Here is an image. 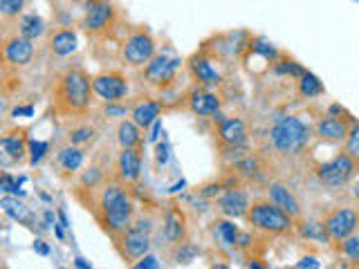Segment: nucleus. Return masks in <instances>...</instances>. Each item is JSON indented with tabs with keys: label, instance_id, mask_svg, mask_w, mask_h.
I'll return each mask as SVG.
<instances>
[{
	"label": "nucleus",
	"instance_id": "22",
	"mask_svg": "<svg viewBox=\"0 0 359 269\" xmlns=\"http://www.w3.org/2000/svg\"><path fill=\"white\" fill-rule=\"evenodd\" d=\"M269 200H272L276 207H281L283 211H288L290 216H297L299 214V202H297L295 195L290 193L288 186L272 184V186H269Z\"/></svg>",
	"mask_w": 359,
	"mask_h": 269
},
{
	"label": "nucleus",
	"instance_id": "43",
	"mask_svg": "<svg viewBox=\"0 0 359 269\" xmlns=\"http://www.w3.org/2000/svg\"><path fill=\"white\" fill-rule=\"evenodd\" d=\"M106 112H108V115H124V110H121V108H108Z\"/></svg>",
	"mask_w": 359,
	"mask_h": 269
},
{
	"label": "nucleus",
	"instance_id": "33",
	"mask_svg": "<svg viewBox=\"0 0 359 269\" xmlns=\"http://www.w3.org/2000/svg\"><path fill=\"white\" fill-rule=\"evenodd\" d=\"M195 254H198V247L191 244V242L184 240V242L175 244V260L177 263H189V260L195 258Z\"/></svg>",
	"mask_w": 359,
	"mask_h": 269
},
{
	"label": "nucleus",
	"instance_id": "17",
	"mask_svg": "<svg viewBox=\"0 0 359 269\" xmlns=\"http://www.w3.org/2000/svg\"><path fill=\"white\" fill-rule=\"evenodd\" d=\"M218 207L227 218H245L247 216V209H249L247 193H245L243 189H230L223 198L218 200Z\"/></svg>",
	"mask_w": 359,
	"mask_h": 269
},
{
	"label": "nucleus",
	"instance_id": "5",
	"mask_svg": "<svg viewBox=\"0 0 359 269\" xmlns=\"http://www.w3.org/2000/svg\"><path fill=\"white\" fill-rule=\"evenodd\" d=\"M119 254L128 263L140 260L146 256V251L151 247V222L149 220H140V222L130 225L128 229L115 240Z\"/></svg>",
	"mask_w": 359,
	"mask_h": 269
},
{
	"label": "nucleus",
	"instance_id": "3",
	"mask_svg": "<svg viewBox=\"0 0 359 269\" xmlns=\"http://www.w3.org/2000/svg\"><path fill=\"white\" fill-rule=\"evenodd\" d=\"M272 144L276 151L285 155H297L308 146L310 140V128L297 117H283L272 128Z\"/></svg>",
	"mask_w": 359,
	"mask_h": 269
},
{
	"label": "nucleus",
	"instance_id": "41",
	"mask_svg": "<svg viewBox=\"0 0 359 269\" xmlns=\"http://www.w3.org/2000/svg\"><path fill=\"white\" fill-rule=\"evenodd\" d=\"M32 112H34V108H32V105H27V108H16L14 115L18 117V115H32Z\"/></svg>",
	"mask_w": 359,
	"mask_h": 269
},
{
	"label": "nucleus",
	"instance_id": "30",
	"mask_svg": "<svg viewBox=\"0 0 359 269\" xmlns=\"http://www.w3.org/2000/svg\"><path fill=\"white\" fill-rule=\"evenodd\" d=\"M27 0H0V14L5 18H16L23 10H25Z\"/></svg>",
	"mask_w": 359,
	"mask_h": 269
},
{
	"label": "nucleus",
	"instance_id": "13",
	"mask_svg": "<svg viewBox=\"0 0 359 269\" xmlns=\"http://www.w3.org/2000/svg\"><path fill=\"white\" fill-rule=\"evenodd\" d=\"M142 173V153L140 149H121L117 157V177L121 184H133Z\"/></svg>",
	"mask_w": 359,
	"mask_h": 269
},
{
	"label": "nucleus",
	"instance_id": "11",
	"mask_svg": "<svg viewBox=\"0 0 359 269\" xmlns=\"http://www.w3.org/2000/svg\"><path fill=\"white\" fill-rule=\"evenodd\" d=\"M325 231H328L330 240H344L348 235H353L357 225H359V214H355L353 209H334L330 211L323 220Z\"/></svg>",
	"mask_w": 359,
	"mask_h": 269
},
{
	"label": "nucleus",
	"instance_id": "36",
	"mask_svg": "<svg viewBox=\"0 0 359 269\" xmlns=\"http://www.w3.org/2000/svg\"><path fill=\"white\" fill-rule=\"evenodd\" d=\"M47 153V144L45 142H29V159L32 164H38L40 159H43V155Z\"/></svg>",
	"mask_w": 359,
	"mask_h": 269
},
{
	"label": "nucleus",
	"instance_id": "19",
	"mask_svg": "<svg viewBox=\"0 0 359 269\" xmlns=\"http://www.w3.org/2000/svg\"><path fill=\"white\" fill-rule=\"evenodd\" d=\"M189 72H191V77L195 79V84H200V86H218L220 84L218 70L211 65L209 59H205V56L195 54L193 59L189 61Z\"/></svg>",
	"mask_w": 359,
	"mask_h": 269
},
{
	"label": "nucleus",
	"instance_id": "23",
	"mask_svg": "<svg viewBox=\"0 0 359 269\" xmlns=\"http://www.w3.org/2000/svg\"><path fill=\"white\" fill-rule=\"evenodd\" d=\"M77 34L72 29H59L56 34H52L50 38V50L56 56H68L77 50Z\"/></svg>",
	"mask_w": 359,
	"mask_h": 269
},
{
	"label": "nucleus",
	"instance_id": "7",
	"mask_svg": "<svg viewBox=\"0 0 359 269\" xmlns=\"http://www.w3.org/2000/svg\"><path fill=\"white\" fill-rule=\"evenodd\" d=\"M355 168H357V159L350 157L348 153H339L337 157H332L330 162L321 164L319 170H317V175H319V179L325 186H330V189H339V186H344V184L350 182Z\"/></svg>",
	"mask_w": 359,
	"mask_h": 269
},
{
	"label": "nucleus",
	"instance_id": "40",
	"mask_svg": "<svg viewBox=\"0 0 359 269\" xmlns=\"http://www.w3.org/2000/svg\"><path fill=\"white\" fill-rule=\"evenodd\" d=\"M297 267H312V269H317V267H321V265L317 263L314 258H310V256H308V258H301L299 263H297Z\"/></svg>",
	"mask_w": 359,
	"mask_h": 269
},
{
	"label": "nucleus",
	"instance_id": "25",
	"mask_svg": "<svg viewBox=\"0 0 359 269\" xmlns=\"http://www.w3.org/2000/svg\"><path fill=\"white\" fill-rule=\"evenodd\" d=\"M117 140L121 149H140L142 146V128L135 121H121L117 130Z\"/></svg>",
	"mask_w": 359,
	"mask_h": 269
},
{
	"label": "nucleus",
	"instance_id": "18",
	"mask_svg": "<svg viewBox=\"0 0 359 269\" xmlns=\"http://www.w3.org/2000/svg\"><path fill=\"white\" fill-rule=\"evenodd\" d=\"M0 146H3V153L7 155V157L14 159V162H21L23 157H25V153L29 151L27 133L23 128L10 130V133L3 135V140H0Z\"/></svg>",
	"mask_w": 359,
	"mask_h": 269
},
{
	"label": "nucleus",
	"instance_id": "24",
	"mask_svg": "<svg viewBox=\"0 0 359 269\" xmlns=\"http://www.w3.org/2000/svg\"><path fill=\"white\" fill-rule=\"evenodd\" d=\"M214 235L223 247H236L240 240V231L232 220H216L214 222Z\"/></svg>",
	"mask_w": 359,
	"mask_h": 269
},
{
	"label": "nucleus",
	"instance_id": "27",
	"mask_svg": "<svg viewBox=\"0 0 359 269\" xmlns=\"http://www.w3.org/2000/svg\"><path fill=\"white\" fill-rule=\"evenodd\" d=\"M0 205H3V211H5L7 216H12L14 220H18V222L32 225V214H29V209H27L25 205H23V202L10 198V195H5Z\"/></svg>",
	"mask_w": 359,
	"mask_h": 269
},
{
	"label": "nucleus",
	"instance_id": "34",
	"mask_svg": "<svg viewBox=\"0 0 359 269\" xmlns=\"http://www.w3.org/2000/svg\"><path fill=\"white\" fill-rule=\"evenodd\" d=\"M346 153L359 162V124H355L353 128H350V133L346 137Z\"/></svg>",
	"mask_w": 359,
	"mask_h": 269
},
{
	"label": "nucleus",
	"instance_id": "46",
	"mask_svg": "<svg viewBox=\"0 0 359 269\" xmlns=\"http://www.w3.org/2000/svg\"><path fill=\"white\" fill-rule=\"evenodd\" d=\"M77 3H79V0H77Z\"/></svg>",
	"mask_w": 359,
	"mask_h": 269
},
{
	"label": "nucleus",
	"instance_id": "2",
	"mask_svg": "<svg viewBox=\"0 0 359 269\" xmlns=\"http://www.w3.org/2000/svg\"><path fill=\"white\" fill-rule=\"evenodd\" d=\"M92 211H95V218L99 220V225L103 227V231L110 233L112 238L117 240L119 235L133 225L135 202L119 184H108L101 191Z\"/></svg>",
	"mask_w": 359,
	"mask_h": 269
},
{
	"label": "nucleus",
	"instance_id": "14",
	"mask_svg": "<svg viewBox=\"0 0 359 269\" xmlns=\"http://www.w3.org/2000/svg\"><path fill=\"white\" fill-rule=\"evenodd\" d=\"M162 235L169 244H180L186 240V218L177 207H169L162 225Z\"/></svg>",
	"mask_w": 359,
	"mask_h": 269
},
{
	"label": "nucleus",
	"instance_id": "44",
	"mask_svg": "<svg viewBox=\"0 0 359 269\" xmlns=\"http://www.w3.org/2000/svg\"><path fill=\"white\" fill-rule=\"evenodd\" d=\"M77 267H90V265L86 263V260H84V258H77Z\"/></svg>",
	"mask_w": 359,
	"mask_h": 269
},
{
	"label": "nucleus",
	"instance_id": "21",
	"mask_svg": "<svg viewBox=\"0 0 359 269\" xmlns=\"http://www.w3.org/2000/svg\"><path fill=\"white\" fill-rule=\"evenodd\" d=\"M160 112H162V103L160 101H153V99H144V101H140L133 108V121L140 128H149L151 124H155L158 121V117H160Z\"/></svg>",
	"mask_w": 359,
	"mask_h": 269
},
{
	"label": "nucleus",
	"instance_id": "28",
	"mask_svg": "<svg viewBox=\"0 0 359 269\" xmlns=\"http://www.w3.org/2000/svg\"><path fill=\"white\" fill-rule=\"evenodd\" d=\"M59 162L63 170H70V173H75V170H79V166L84 164V153H81L75 144L70 146V149H63L61 155H59Z\"/></svg>",
	"mask_w": 359,
	"mask_h": 269
},
{
	"label": "nucleus",
	"instance_id": "15",
	"mask_svg": "<svg viewBox=\"0 0 359 269\" xmlns=\"http://www.w3.org/2000/svg\"><path fill=\"white\" fill-rule=\"evenodd\" d=\"M186 101H189V108L195 112V115L200 117H211V115H218L220 110V99L218 94L209 92L205 88H195L186 97Z\"/></svg>",
	"mask_w": 359,
	"mask_h": 269
},
{
	"label": "nucleus",
	"instance_id": "16",
	"mask_svg": "<svg viewBox=\"0 0 359 269\" xmlns=\"http://www.w3.org/2000/svg\"><path fill=\"white\" fill-rule=\"evenodd\" d=\"M218 140L232 146V149H238V146H245L247 142V128H245L243 119H218Z\"/></svg>",
	"mask_w": 359,
	"mask_h": 269
},
{
	"label": "nucleus",
	"instance_id": "26",
	"mask_svg": "<svg viewBox=\"0 0 359 269\" xmlns=\"http://www.w3.org/2000/svg\"><path fill=\"white\" fill-rule=\"evenodd\" d=\"M18 31L25 38H38V36H43V31H45V23L40 16L36 14H27V16H23L21 23H18Z\"/></svg>",
	"mask_w": 359,
	"mask_h": 269
},
{
	"label": "nucleus",
	"instance_id": "35",
	"mask_svg": "<svg viewBox=\"0 0 359 269\" xmlns=\"http://www.w3.org/2000/svg\"><path fill=\"white\" fill-rule=\"evenodd\" d=\"M95 137V128H90V126H81V128H75L70 133V144H75V146H81V144H86L90 142Z\"/></svg>",
	"mask_w": 359,
	"mask_h": 269
},
{
	"label": "nucleus",
	"instance_id": "10",
	"mask_svg": "<svg viewBox=\"0 0 359 269\" xmlns=\"http://www.w3.org/2000/svg\"><path fill=\"white\" fill-rule=\"evenodd\" d=\"M112 16H115V10H112L110 0H88L84 29L88 34H103L110 27Z\"/></svg>",
	"mask_w": 359,
	"mask_h": 269
},
{
	"label": "nucleus",
	"instance_id": "6",
	"mask_svg": "<svg viewBox=\"0 0 359 269\" xmlns=\"http://www.w3.org/2000/svg\"><path fill=\"white\" fill-rule=\"evenodd\" d=\"M155 56V40L149 29H135L133 34L126 38L124 47H121V59L133 68H142Z\"/></svg>",
	"mask_w": 359,
	"mask_h": 269
},
{
	"label": "nucleus",
	"instance_id": "38",
	"mask_svg": "<svg viewBox=\"0 0 359 269\" xmlns=\"http://www.w3.org/2000/svg\"><path fill=\"white\" fill-rule=\"evenodd\" d=\"M21 182H23V179H16V182H14V177H12L10 173H5L0 189H3L5 193H18V184H21Z\"/></svg>",
	"mask_w": 359,
	"mask_h": 269
},
{
	"label": "nucleus",
	"instance_id": "20",
	"mask_svg": "<svg viewBox=\"0 0 359 269\" xmlns=\"http://www.w3.org/2000/svg\"><path fill=\"white\" fill-rule=\"evenodd\" d=\"M350 133V128L344 119H339V117H323L319 124H317V135L321 137V140H328V142H341V140H346Z\"/></svg>",
	"mask_w": 359,
	"mask_h": 269
},
{
	"label": "nucleus",
	"instance_id": "8",
	"mask_svg": "<svg viewBox=\"0 0 359 269\" xmlns=\"http://www.w3.org/2000/svg\"><path fill=\"white\" fill-rule=\"evenodd\" d=\"M177 68H180V56H175L171 50H166L162 54H155L153 59L146 63L144 77L153 86H164V84H169V81H173Z\"/></svg>",
	"mask_w": 359,
	"mask_h": 269
},
{
	"label": "nucleus",
	"instance_id": "32",
	"mask_svg": "<svg viewBox=\"0 0 359 269\" xmlns=\"http://www.w3.org/2000/svg\"><path fill=\"white\" fill-rule=\"evenodd\" d=\"M341 251H344L348 260L359 265V235H348V238L341 240Z\"/></svg>",
	"mask_w": 359,
	"mask_h": 269
},
{
	"label": "nucleus",
	"instance_id": "4",
	"mask_svg": "<svg viewBox=\"0 0 359 269\" xmlns=\"http://www.w3.org/2000/svg\"><path fill=\"white\" fill-rule=\"evenodd\" d=\"M247 222L256 229L265 233H285L292 229V216L288 211H283L281 207H276L274 202H254L247 209Z\"/></svg>",
	"mask_w": 359,
	"mask_h": 269
},
{
	"label": "nucleus",
	"instance_id": "39",
	"mask_svg": "<svg viewBox=\"0 0 359 269\" xmlns=\"http://www.w3.org/2000/svg\"><path fill=\"white\" fill-rule=\"evenodd\" d=\"M135 267H140V269H155V267H160V263L155 260L153 256H144V260H140V263H135Z\"/></svg>",
	"mask_w": 359,
	"mask_h": 269
},
{
	"label": "nucleus",
	"instance_id": "45",
	"mask_svg": "<svg viewBox=\"0 0 359 269\" xmlns=\"http://www.w3.org/2000/svg\"><path fill=\"white\" fill-rule=\"evenodd\" d=\"M355 198H357V200H359V184H357V186H355Z\"/></svg>",
	"mask_w": 359,
	"mask_h": 269
},
{
	"label": "nucleus",
	"instance_id": "12",
	"mask_svg": "<svg viewBox=\"0 0 359 269\" xmlns=\"http://www.w3.org/2000/svg\"><path fill=\"white\" fill-rule=\"evenodd\" d=\"M5 61L14 65V68H23L32 61L34 56V45H32V38H25L23 34H16L12 38L5 40Z\"/></svg>",
	"mask_w": 359,
	"mask_h": 269
},
{
	"label": "nucleus",
	"instance_id": "37",
	"mask_svg": "<svg viewBox=\"0 0 359 269\" xmlns=\"http://www.w3.org/2000/svg\"><path fill=\"white\" fill-rule=\"evenodd\" d=\"M276 72H279V75H292V77H304L306 75V72L301 70L297 63H292V61L279 63V65H276Z\"/></svg>",
	"mask_w": 359,
	"mask_h": 269
},
{
	"label": "nucleus",
	"instance_id": "1",
	"mask_svg": "<svg viewBox=\"0 0 359 269\" xmlns=\"http://www.w3.org/2000/svg\"><path fill=\"white\" fill-rule=\"evenodd\" d=\"M90 90H92V79L81 68H68L54 79L52 88V103L54 110L63 117L84 115L90 108Z\"/></svg>",
	"mask_w": 359,
	"mask_h": 269
},
{
	"label": "nucleus",
	"instance_id": "42",
	"mask_svg": "<svg viewBox=\"0 0 359 269\" xmlns=\"http://www.w3.org/2000/svg\"><path fill=\"white\" fill-rule=\"evenodd\" d=\"M34 249L38 251V254H47V247H45V244H43V242H40V240H38V242L34 244Z\"/></svg>",
	"mask_w": 359,
	"mask_h": 269
},
{
	"label": "nucleus",
	"instance_id": "9",
	"mask_svg": "<svg viewBox=\"0 0 359 269\" xmlns=\"http://www.w3.org/2000/svg\"><path fill=\"white\" fill-rule=\"evenodd\" d=\"M92 92L97 97H101L103 101L115 103L121 97H126L128 92V81L121 72H101V75L92 77Z\"/></svg>",
	"mask_w": 359,
	"mask_h": 269
},
{
	"label": "nucleus",
	"instance_id": "29",
	"mask_svg": "<svg viewBox=\"0 0 359 269\" xmlns=\"http://www.w3.org/2000/svg\"><path fill=\"white\" fill-rule=\"evenodd\" d=\"M299 92L304 97H319L323 92V86H321V81L312 75V72H306V75L301 77V81H299Z\"/></svg>",
	"mask_w": 359,
	"mask_h": 269
},
{
	"label": "nucleus",
	"instance_id": "31",
	"mask_svg": "<svg viewBox=\"0 0 359 269\" xmlns=\"http://www.w3.org/2000/svg\"><path fill=\"white\" fill-rule=\"evenodd\" d=\"M301 233L306 235V238H317V240H330L328 231H325V225H319V222H306L304 227H301Z\"/></svg>",
	"mask_w": 359,
	"mask_h": 269
}]
</instances>
